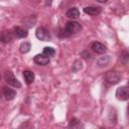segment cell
Segmentation results:
<instances>
[{
    "label": "cell",
    "mask_w": 129,
    "mask_h": 129,
    "mask_svg": "<svg viewBox=\"0 0 129 129\" xmlns=\"http://www.w3.org/2000/svg\"><path fill=\"white\" fill-rule=\"evenodd\" d=\"M81 29H82V25L79 22L74 21V20H71V21H68L66 23L64 28L60 30L59 36L60 37H67V36H70L71 34H74V33L79 32Z\"/></svg>",
    "instance_id": "obj_1"
},
{
    "label": "cell",
    "mask_w": 129,
    "mask_h": 129,
    "mask_svg": "<svg viewBox=\"0 0 129 129\" xmlns=\"http://www.w3.org/2000/svg\"><path fill=\"white\" fill-rule=\"evenodd\" d=\"M121 78H122L121 74L117 71H108L104 76V79H105L106 83H108L109 85L118 84L121 81Z\"/></svg>",
    "instance_id": "obj_2"
},
{
    "label": "cell",
    "mask_w": 129,
    "mask_h": 129,
    "mask_svg": "<svg viewBox=\"0 0 129 129\" xmlns=\"http://www.w3.org/2000/svg\"><path fill=\"white\" fill-rule=\"evenodd\" d=\"M4 78H5V81L7 82L8 85H10L14 88H20L21 87L20 82L14 77V75L11 71H6L5 74H4Z\"/></svg>",
    "instance_id": "obj_3"
},
{
    "label": "cell",
    "mask_w": 129,
    "mask_h": 129,
    "mask_svg": "<svg viewBox=\"0 0 129 129\" xmlns=\"http://www.w3.org/2000/svg\"><path fill=\"white\" fill-rule=\"evenodd\" d=\"M35 35L39 40L42 41H48L50 40V33L49 31L44 27H38L35 31Z\"/></svg>",
    "instance_id": "obj_4"
},
{
    "label": "cell",
    "mask_w": 129,
    "mask_h": 129,
    "mask_svg": "<svg viewBox=\"0 0 129 129\" xmlns=\"http://www.w3.org/2000/svg\"><path fill=\"white\" fill-rule=\"evenodd\" d=\"M129 93H128V87L127 86H122L117 89L116 91V97L120 101H126L128 99Z\"/></svg>",
    "instance_id": "obj_5"
},
{
    "label": "cell",
    "mask_w": 129,
    "mask_h": 129,
    "mask_svg": "<svg viewBox=\"0 0 129 129\" xmlns=\"http://www.w3.org/2000/svg\"><path fill=\"white\" fill-rule=\"evenodd\" d=\"M91 48H92L95 52H97V53H99V54L105 53L106 50H107L106 45H104L103 43H101V42H99V41H94V42L91 44Z\"/></svg>",
    "instance_id": "obj_6"
},
{
    "label": "cell",
    "mask_w": 129,
    "mask_h": 129,
    "mask_svg": "<svg viewBox=\"0 0 129 129\" xmlns=\"http://www.w3.org/2000/svg\"><path fill=\"white\" fill-rule=\"evenodd\" d=\"M34 62H36L39 66H46L49 62V57L46 56L45 54L41 53V54H36L34 56Z\"/></svg>",
    "instance_id": "obj_7"
},
{
    "label": "cell",
    "mask_w": 129,
    "mask_h": 129,
    "mask_svg": "<svg viewBox=\"0 0 129 129\" xmlns=\"http://www.w3.org/2000/svg\"><path fill=\"white\" fill-rule=\"evenodd\" d=\"M3 95H4V97L6 98V100L10 101V100H13V99L15 98L16 92H15L13 89H11L10 87L5 86V87H3Z\"/></svg>",
    "instance_id": "obj_8"
},
{
    "label": "cell",
    "mask_w": 129,
    "mask_h": 129,
    "mask_svg": "<svg viewBox=\"0 0 129 129\" xmlns=\"http://www.w3.org/2000/svg\"><path fill=\"white\" fill-rule=\"evenodd\" d=\"M84 12L86 14H89V15H92V16H95V15H98L102 12V9L101 7H95V6H91V7H85L84 9Z\"/></svg>",
    "instance_id": "obj_9"
},
{
    "label": "cell",
    "mask_w": 129,
    "mask_h": 129,
    "mask_svg": "<svg viewBox=\"0 0 129 129\" xmlns=\"http://www.w3.org/2000/svg\"><path fill=\"white\" fill-rule=\"evenodd\" d=\"M13 39V36L11 32L9 31H1L0 32V42L3 43H8Z\"/></svg>",
    "instance_id": "obj_10"
},
{
    "label": "cell",
    "mask_w": 129,
    "mask_h": 129,
    "mask_svg": "<svg viewBox=\"0 0 129 129\" xmlns=\"http://www.w3.org/2000/svg\"><path fill=\"white\" fill-rule=\"evenodd\" d=\"M14 35H15L17 38H24V37H26V36L28 35V32H27L26 29L17 26V27L14 28Z\"/></svg>",
    "instance_id": "obj_11"
},
{
    "label": "cell",
    "mask_w": 129,
    "mask_h": 129,
    "mask_svg": "<svg viewBox=\"0 0 129 129\" xmlns=\"http://www.w3.org/2000/svg\"><path fill=\"white\" fill-rule=\"evenodd\" d=\"M66 16L68 18H71V19H77L79 16H80V12H79V9L76 8V7H73L71 9H69L66 13Z\"/></svg>",
    "instance_id": "obj_12"
},
{
    "label": "cell",
    "mask_w": 129,
    "mask_h": 129,
    "mask_svg": "<svg viewBox=\"0 0 129 129\" xmlns=\"http://www.w3.org/2000/svg\"><path fill=\"white\" fill-rule=\"evenodd\" d=\"M111 61V56L110 55H106V56H102L98 59L97 61V64L100 67V68H105L107 67Z\"/></svg>",
    "instance_id": "obj_13"
},
{
    "label": "cell",
    "mask_w": 129,
    "mask_h": 129,
    "mask_svg": "<svg viewBox=\"0 0 129 129\" xmlns=\"http://www.w3.org/2000/svg\"><path fill=\"white\" fill-rule=\"evenodd\" d=\"M23 78L27 85H30L34 81V74L31 71H23Z\"/></svg>",
    "instance_id": "obj_14"
},
{
    "label": "cell",
    "mask_w": 129,
    "mask_h": 129,
    "mask_svg": "<svg viewBox=\"0 0 129 129\" xmlns=\"http://www.w3.org/2000/svg\"><path fill=\"white\" fill-rule=\"evenodd\" d=\"M30 48H31V45H30V43L27 42V41L22 42V43L20 44V46H19V50H20L21 53H26V52H28V51L30 50Z\"/></svg>",
    "instance_id": "obj_15"
},
{
    "label": "cell",
    "mask_w": 129,
    "mask_h": 129,
    "mask_svg": "<svg viewBox=\"0 0 129 129\" xmlns=\"http://www.w3.org/2000/svg\"><path fill=\"white\" fill-rule=\"evenodd\" d=\"M69 127H70V128H81V127H83V124H82V122H81L79 119L73 118V119L71 120L70 124H69Z\"/></svg>",
    "instance_id": "obj_16"
},
{
    "label": "cell",
    "mask_w": 129,
    "mask_h": 129,
    "mask_svg": "<svg viewBox=\"0 0 129 129\" xmlns=\"http://www.w3.org/2000/svg\"><path fill=\"white\" fill-rule=\"evenodd\" d=\"M42 53L49 57V56H53V55L55 54V50H54V48H52V47H50V46H45V47L43 48Z\"/></svg>",
    "instance_id": "obj_17"
},
{
    "label": "cell",
    "mask_w": 129,
    "mask_h": 129,
    "mask_svg": "<svg viewBox=\"0 0 129 129\" xmlns=\"http://www.w3.org/2000/svg\"><path fill=\"white\" fill-rule=\"evenodd\" d=\"M82 68H83V63H82V61H81V60H76V61L74 62V64H73L72 70H73V72L77 73V72H79L80 70H82Z\"/></svg>",
    "instance_id": "obj_18"
},
{
    "label": "cell",
    "mask_w": 129,
    "mask_h": 129,
    "mask_svg": "<svg viewBox=\"0 0 129 129\" xmlns=\"http://www.w3.org/2000/svg\"><path fill=\"white\" fill-rule=\"evenodd\" d=\"M128 52L126 51V50H124L123 52H122V54H121V59L124 61V63H127L128 62Z\"/></svg>",
    "instance_id": "obj_19"
},
{
    "label": "cell",
    "mask_w": 129,
    "mask_h": 129,
    "mask_svg": "<svg viewBox=\"0 0 129 129\" xmlns=\"http://www.w3.org/2000/svg\"><path fill=\"white\" fill-rule=\"evenodd\" d=\"M82 55H86V56H84V57H86V58H92V55H91L90 53H88L87 51L82 52Z\"/></svg>",
    "instance_id": "obj_20"
},
{
    "label": "cell",
    "mask_w": 129,
    "mask_h": 129,
    "mask_svg": "<svg viewBox=\"0 0 129 129\" xmlns=\"http://www.w3.org/2000/svg\"><path fill=\"white\" fill-rule=\"evenodd\" d=\"M97 1H98L99 3H106L108 0H97Z\"/></svg>",
    "instance_id": "obj_21"
},
{
    "label": "cell",
    "mask_w": 129,
    "mask_h": 129,
    "mask_svg": "<svg viewBox=\"0 0 129 129\" xmlns=\"http://www.w3.org/2000/svg\"><path fill=\"white\" fill-rule=\"evenodd\" d=\"M51 4V0H46V5H50Z\"/></svg>",
    "instance_id": "obj_22"
}]
</instances>
